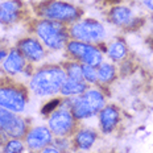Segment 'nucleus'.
Returning a JSON list of instances; mask_svg holds the SVG:
<instances>
[{
	"label": "nucleus",
	"mask_w": 153,
	"mask_h": 153,
	"mask_svg": "<svg viewBox=\"0 0 153 153\" xmlns=\"http://www.w3.org/2000/svg\"><path fill=\"white\" fill-rule=\"evenodd\" d=\"M66 81V74L59 68H48L40 70L33 75L30 81V88L37 95H53L61 90L63 82Z\"/></svg>",
	"instance_id": "obj_1"
},
{
	"label": "nucleus",
	"mask_w": 153,
	"mask_h": 153,
	"mask_svg": "<svg viewBox=\"0 0 153 153\" xmlns=\"http://www.w3.org/2000/svg\"><path fill=\"white\" fill-rule=\"evenodd\" d=\"M103 106V94L98 90H90L81 98H75L71 102V114L75 119H86L98 114Z\"/></svg>",
	"instance_id": "obj_2"
},
{
	"label": "nucleus",
	"mask_w": 153,
	"mask_h": 153,
	"mask_svg": "<svg viewBox=\"0 0 153 153\" xmlns=\"http://www.w3.org/2000/svg\"><path fill=\"white\" fill-rule=\"evenodd\" d=\"M37 34L42 42L52 49H61L65 46L68 34L61 24L53 21H41L37 25Z\"/></svg>",
	"instance_id": "obj_3"
},
{
	"label": "nucleus",
	"mask_w": 153,
	"mask_h": 153,
	"mask_svg": "<svg viewBox=\"0 0 153 153\" xmlns=\"http://www.w3.org/2000/svg\"><path fill=\"white\" fill-rule=\"evenodd\" d=\"M71 36L83 42H95L104 37V28L98 21L86 20L73 25Z\"/></svg>",
	"instance_id": "obj_4"
},
{
	"label": "nucleus",
	"mask_w": 153,
	"mask_h": 153,
	"mask_svg": "<svg viewBox=\"0 0 153 153\" xmlns=\"http://www.w3.org/2000/svg\"><path fill=\"white\" fill-rule=\"evenodd\" d=\"M68 50L74 57L79 58L85 65L88 66H98L102 63V54L97 48L87 45L85 42L79 41H73L68 45Z\"/></svg>",
	"instance_id": "obj_5"
},
{
	"label": "nucleus",
	"mask_w": 153,
	"mask_h": 153,
	"mask_svg": "<svg viewBox=\"0 0 153 153\" xmlns=\"http://www.w3.org/2000/svg\"><path fill=\"white\" fill-rule=\"evenodd\" d=\"M25 106L27 99L21 90L16 87H0V107L11 112H21Z\"/></svg>",
	"instance_id": "obj_6"
},
{
	"label": "nucleus",
	"mask_w": 153,
	"mask_h": 153,
	"mask_svg": "<svg viewBox=\"0 0 153 153\" xmlns=\"http://www.w3.org/2000/svg\"><path fill=\"white\" fill-rule=\"evenodd\" d=\"M44 15L50 20L56 21H73L78 17V11L75 7L63 1H52L44 8Z\"/></svg>",
	"instance_id": "obj_7"
},
{
	"label": "nucleus",
	"mask_w": 153,
	"mask_h": 153,
	"mask_svg": "<svg viewBox=\"0 0 153 153\" xmlns=\"http://www.w3.org/2000/svg\"><path fill=\"white\" fill-rule=\"evenodd\" d=\"M49 127L57 136H65L71 132L74 127V116L68 110L54 111L49 119Z\"/></svg>",
	"instance_id": "obj_8"
},
{
	"label": "nucleus",
	"mask_w": 153,
	"mask_h": 153,
	"mask_svg": "<svg viewBox=\"0 0 153 153\" xmlns=\"http://www.w3.org/2000/svg\"><path fill=\"white\" fill-rule=\"evenodd\" d=\"M52 143V133L45 127L33 128L27 135V145L30 149H41L45 148L48 144Z\"/></svg>",
	"instance_id": "obj_9"
},
{
	"label": "nucleus",
	"mask_w": 153,
	"mask_h": 153,
	"mask_svg": "<svg viewBox=\"0 0 153 153\" xmlns=\"http://www.w3.org/2000/svg\"><path fill=\"white\" fill-rule=\"evenodd\" d=\"M21 53L30 61H40L44 57V49L41 44L34 38H25L19 44Z\"/></svg>",
	"instance_id": "obj_10"
},
{
	"label": "nucleus",
	"mask_w": 153,
	"mask_h": 153,
	"mask_svg": "<svg viewBox=\"0 0 153 153\" xmlns=\"http://www.w3.org/2000/svg\"><path fill=\"white\" fill-rule=\"evenodd\" d=\"M20 15V3L17 0H8L0 4V23L12 24Z\"/></svg>",
	"instance_id": "obj_11"
},
{
	"label": "nucleus",
	"mask_w": 153,
	"mask_h": 153,
	"mask_svg": "<svg viewBox=\"0 0 153 153\" xmlns=\"http://www.w3.org/2000/svg\"><path fill=\"white\" fill-rule=\"evenodd\" d=\"M99 119H100V127L104 132H111L116 124L119 123V112L117 110L112 106H108L104 107L100 110V115H99Z\"/></svg>",
	"instance_id": "obj_12"
},
{
	"label": "nucleus",
	"mask_w": 153,
	"mask_h": 153,
	"mask_svg": "<svg viewBox=\"0 0 153 153\" xmlns=\"http://www.w3.org/2000/svg\"><path fill=\"white\" fill-rule=\"evenodd\" d=\"M24 65H25V61H24L23 56H21V53H19L17 50H12L7 56L3 66H4V70L8 74L15 75L24 69Z\"/></svg>",
	"instance_id": "obj_13"
},
{
	"label": "nucleus",
	"mask_w": 153,
	"mask_h": 153,
	"mask_svg": "<svg viewBox=\"0 0 153 153\" xmlns=\"http://www.w3.org/2000/svg\"><path fill=\"white\" fill-rule=\"evenodd\" d=\"M97 140V133L91 129L79 131L75 136V144L81 149H90Z\"/></svg>",
	"instance_id": "obj_14"
},
{
	"label": "nucleus",
	"mask_w": 153,
	"mask_h": 153,
	"mask_svg": "<svg viewBox=\"0 0 153 153\" xmlns=\"http://www.w3.org/2000/svg\"><path fill=\"white\" fill-rule=\"evenodd\" d=\"M63 95H79L86 91V83L82 81H75V79H66L63 82L61 90Z\"/></svg>",
	"instance_id": "obj_15"
},
{
	"label": "nucleus",
	"mask_w": 153,
	"mask_h": 153,
	"mask_svg": "<svg viewBox=\"0 0 153 153\" xmlns=\"http://www.w3.org/2000/svg\"><path fill=\"white\" fill-rule=\"evenodd\" d=\"M131 9L127 7H115L111 9L110 19L114 24L116 25H123V24H128V21L131 20Z\"/></svg>",
	"instance_id": "obj_16"
},
{
	"label": "nucleus",
	"mask_w": 153,
	"mask_h": 153,
	"mask_svg": "<svg viewBox=\"0 0 153 153\" xmlns=\"http://www.w3.org/2000/svg\"><path fill=\"white\" fill-rule=\"evenodd\" d=\"M4 132L7 133L8 136H11V137H21L25 133V122L21 117L16 116L13 119V122L9 124V127Z\"/></svg>",
	"instance_id": "obj_17"
},
{
	"label": "nucleus",
	"mask_w": 153,
	"mask_h": 153,
	"mask_svg": "<svg viewBox=\"0 0 153 153\" xmlns=\"http://www.w3.org/2000/svg\"><path fill=\"white\" fill-rule=\"evenodd\" d=\"M126 53H127L126 45H124V42H122V41H116V42L111 44L110 49H108V56H110V58H112L114 61L123 59Z\"/></svg>",
	"instance_id": "obj_18"
},
{
	"label": "nucleus",
	"mask_w": 153,
	"mask_h": 153,
	"mask_svg": "<svg viewBox=\"0 0 153 153\" xmlns=\"http://www.w3.org/2000/svg\"><path fill=\"white\" fill-rule=\"evenodd\" d=\"M115 78V68L112 65L103 63L98 70V79L102 82H111Z\"/></svg>",
	"instance_id": "obj_19"
},
{
	"label": "nucleus",
	"mask_w": 153,
	"mask_h": 153,
	"mask_svg": "<svg viewBox=\"0 0 153 153\" xmlns=\"http://www.w3.org/2000/svg\"><path fill=\"white\" fill-rule=\"evenodd\" d=\"M15 117L16 116L13 115V112H11V111L0 107V129H3V131L7 129L9 127V124L13 122Z\"/></svg>",
	"instance_id": "obj_20"
},
{
	"label": "nucleus",
	"mask_w": 153,
	"mask_h": 153,
	"mask_svg": "<svg viewBox=\"0 0 153 153\" xmlns=\"http://www.w3.org/2000/svg\"><path fill=\"white\" fill-rule=\"evenodd\" d=\"M68 75L70 79H75V81H82L83 78V71H82V66L78 63H71L68 66Z\"/></svg>",
	"instance_id": "obj_21"
},
{
	"label": "nucleus",
	"mask_w": 153,
	"mask_h": 153,
	"mask_svg": "<svg viewBox=\"0 0 153 153\" xmlns=\"http://www.w3.org/2000/svg\"><path fill=\"white\" fill-rule=\"evenodd\" d=\"M24 144L19 140H9L4 146V153H23Z\"/></svg>",
	"instance_id": "obj_22"
},
{
	"label": "nucleus",
	"mask_w": 153,
	"mask_h": 153,
	"mask_svg": "<svg viewBox=\"0 0 153 153\" xmlns=\"http://www.w3.org/2000/svg\"><path fill=\"white\" fill-rule=\"evenodd\" d=\"M82 71H83V78L87 82H94L98 81V71L94 66H88V65H83L82 66Z\"/></svg>",
	"instance_id": "obj_23"
},
{
	"label": "nucleus",
	"mask_w": 153,
	"mask_h": 153,
	"mask_svg": "<svg viewBox=\"0 0 153 153\" xmlns=\"http://www.w3.org/2000/svg\"><path fill=\"white\" fill-rule=\"evenodd\" d=\"M58 103H59V100H58V99H53V100H50L49 103H46L45 106H44V108H42V114H49V112H52V111H54V108H57Z\"/></svg>",
	"instance_id": "obj_24"
},
{
	"label": "nucleus",
	"mask_w": 153,
	"mask_h": 153,
	"mask_svg": "<svg viewBox=\"0 0 153 153\" xmlns=\"http://www.w3.org/2000/svg\"><path fill=\"white\" fill-rule=\"evenodd\" d=\"M42 153H61L59 152L58 148H56V146H45V148L42 149Z\"/></svg>",
	"instance_id": "obj_25"
},
{
	"label": "nucleus",
	"mask_w": 153,
	"mask_h": 153,
	"mask_svg": "<svg viewBox=\"0 0 153 153\" xmlns=\"http://www.w3.org/2000/svg\"><path fill=\"white\" fill-rule=\"evenodd\" d=\"M143 1H144V5L146 8L153 11V0H143Z\"/></svg>",
	"instance_id": "obj_26"
},
{
	"label": "nucleus",
	"mask_w": 153,
	"mask_h": 153,
	"mask_svg": "<svg viewBox=\"0 0 153 153\" xmlns=\"http://www.w3.org/2000/svg\"><path fill=\"white\" fill-rule=\"evenodd\" d=\"M4 57H5V53L0 50V59H3V58H4Z\"/></svg>",
	"instance_id": "obj_27"
},
{
	"label": "nucleus",
	"mask_w": 153,
	"mask_h": 153,
	"mask_svg": "<svg viewBox=\"0 0 153 153\" xmlns=\"http://www.w3.org/2000/svg\"><path fill=\"white\" fill-rule=\"evenodd\" d=\"M108 1H111V3H119V0H108Z\"/></svg>",
	"instance_id": "obj_28"
}]
</instances>
